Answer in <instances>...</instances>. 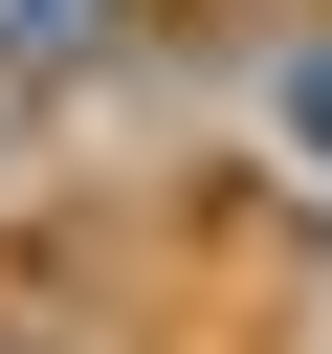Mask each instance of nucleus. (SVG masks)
Segmentation results:
<instances>
[{
	"label": "nucleus",
	"instance_id": "2",
	"mask_svg": "<svg viewBox=\"0 0 332 354\" xmlns=\"http://www.w3.org/2000/svg\"><path fill=\"white\" fill-rule=\"evenodd\" d=\"M288 133H310V155H332V66H288Z\"/></svg>",
	"mask_w": 332,
	"mask_h": 354
},
{
	"label": "nucleus",
	"instance_id": "1",
	"mask_svg": "<svg viewBox=\"0 0 332 354\" xmlns=\"http://www.w3.org/2000/svg\"><path fill=\"white\" fill-rule=\"evenodd\" d=\"M89 22H111V0H0V44H89Z\"/></svg>",
	"mask_w": 332,
	"mask_h": 354
}]
</instances>
